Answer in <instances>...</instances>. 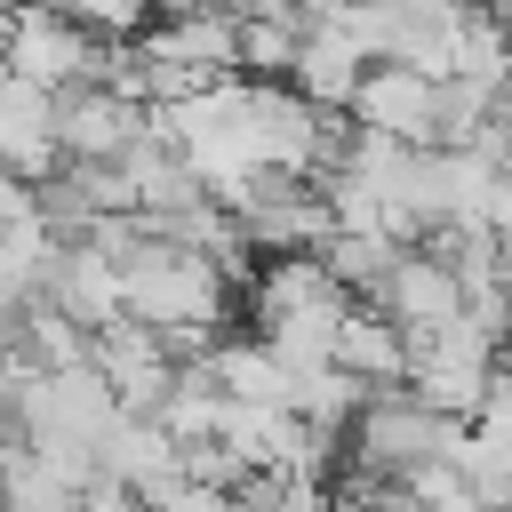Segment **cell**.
Here are the masks:
<instances>
[{"instance_id": "cell-5", "label": "cell", "mask_w": 512, "mask_h": 512, "mask_svg": "<svg viewBox=\"0 0 512 512\" xmlns=\"http://www.w3.org/2000/svg\"><path fill=\"white\" fill-rule=\"evenodd\" d=\"M360 80H368V48L320 16V24L304 32V56H296V88H304L312 104H328V112H352Z\"/></svg>"}, {"instance_id": "cell-8", "label": "cell", "mask_w": 512, "mask_h": 512, "mask_svg": "<svg viewBox=\"0 0 512 512\" xmlns=\"http://www.w3.org/2000/svg\"><path fill=\"white\" fill-rule=\"evenodd\" d=\"M56 8H72V16H80L88 32H104V40H144L168 0H56Z\"/></svg>"}, {"instance_id": "cell-2", "label": "cell", "mask_w": 512, "mask_h": 512, "mask_svg": "<svg viewBox=\"0 0 512 512\" xmlns=\"http://www.w3.org/2000/svg\"><path fill=\"white\" fill-rule=\"evenodd\" d=\"M0 152L16 176L48 184L56 168H72L64 152V88H40L24 72H8V96H0Z\"/></svg>"}, {"instance_id": "cell-7", "label": "cell", "mask_w": 512, "mask_h": 512, "mask_svg": "<svg viewBox=\"0 0 512 512\" xmlns=\"http://www.w3.org/2000/svg\"><path fill=\"white\" fill-rule=\"evenodd\" d=\"M320 256H328V264L344 272V288H360V296H376V288L392 280V264L408 256V240H400V232H360V224H336Z\"/></svg>"}, {"instance_id": "cell-4", "label": "cell", "mask_w": 512, "mask_h": 512, "mask_svg": "<svg viewBox=\"0 0 512 512\" xmlns=\"http://www.w3.org/2000/svg\"><path fill=\"white\" fill-rule=\"evenodd\" d=\"M464 272L440 256V248H424V240H408V256L392 264V280L376 288V304L392 312V320H408V328H440V320H456L464 312Z\"/></svg>"}, {"instance_id": "cell-6", "label": "cell", "mask_w": 512, "mask_h": 512, "mask_svg": "<svg viewBox=\"0 0 512 512\" xmlns=\"http://www.w3.org/2000/svg\"><path fill=\"white\" fill-rule=\"evenodd\" d=\"M336 360L360 368L368 384H408V320H392L376 296H360L336 328Z\"/></svg>"}, {"instance_id": "cell-1", "label": "cell", "mask_w": 512, "mask_h": 512, "mask_svg": "<svg viewBox=\"0 0 512 512\" xmlns=\"http://www.w3.org/2000/svg\"><path fill=\"white\" fill-rule=\"evenodd\" d=\"M352 120H368V128H384V136H400V144H440L448 80L384 56V64H368V80H360V96H352Z\"/></svg>"}, {"instance_id": "cell-3", "label": "cell", "mask_w": 512, "mask_h": 512, "mask_svg": "<svg viewBox=\"0 0 512 512\" xmlns=\"http://www.w3.org/2000/svg\"><path fill=\"white\" fill-rule=\"evenodd\" d=\"M144 128H152V104H136V96L112 88V80L64 88V152H72V160H128Z\"/></svg>"}]
</instances>
